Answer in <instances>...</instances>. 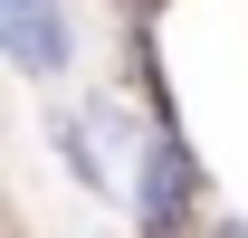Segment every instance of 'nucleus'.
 Masks as SVG:
<instances>
[{
  "instance_id": "5",
  "label": "nucleus",
  "mask_w": 248,
  "mask_h": 238,
  "mask_svg": "<svg viewBox=\"0 0 248 238\" xmlns=\"http://www.w3.org/2000/svg\"><path fill=\"white\" fill-rule=\"evenodd\" d=\"M0 10H29V0H0Z\"/></svg>"
},
{
  "instance_id": "2",
  "label": "nucleus",
  "mask_w": 248,
  "mask_h": 238,
  "mask_svg": "<svg viewBox=\"0 0 248 238\" xmlns=\"http://www.w3.org/2000/svg\"><path fill=\"white\" fill-rule=\"evenodd\" d=\"M0 58L29 86H67L77 76V0H29V10H0Z\"/></svg>"
},
{
  "instance_id": "4",
  "label": "nucleus",
  "mask_w": 248,
  "mask_h": 238,
  "mask_svg": "<svg viewBox=\"0 0 248 238\" xmlns=\"http://www.w3.org/2000/svg\"><path fill=\"white\" fill-rule=\"evenodd\" d=\"M191 238H248V229H239V209L219 200V209H210V219H201V229H191Z\"/></svg>"
},
{
  "instance_id": "1",
  "label": "nucleus",
  "mask_w": 248,
  "mask_h": 238,
  "mask_svg": "<svg viewBox=\"0 0 248 238\" xmlns=\"http://www.w3.org/2000/svg\"><path fill=\"white\" fill-rule=\"evenodd\" d=\"M210 209H219V181H210V162H201V143H191L182 124H153L143 152H134V181H124L134 238H191Z\"/></svg>"
},
{
  "instance_id": "3",
  "label": "nucleus",
  "mask_w": 248,
  "mask_h": 238,
  "mask_svg": "<svg viewBox=\"0 0 248 238\" xmlns=\"http://www.w3.org/2000/svg\"><path fill=\"white\" fill-rule=\"evenodd\" d=\"M162 10L172 0H115V29H162Z\"/></svg>"
}]
</instances>
